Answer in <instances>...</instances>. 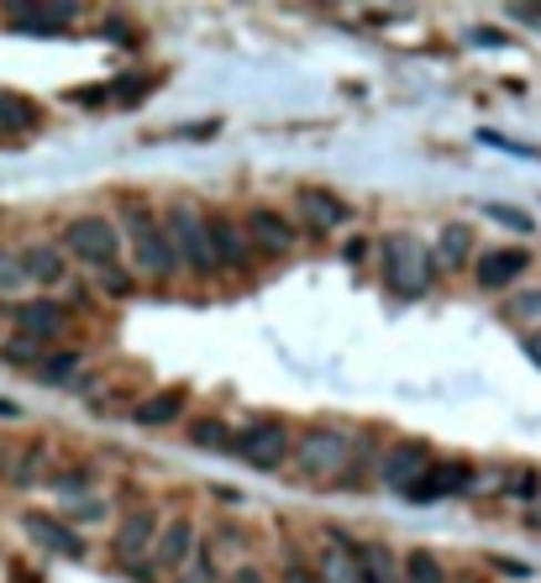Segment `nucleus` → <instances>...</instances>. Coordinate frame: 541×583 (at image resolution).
<instances>
[{
	"mask_svg": "<svg viewBox=\"0 0 541 583\" xmlns=\"http://www.w3.org/2000/svg\"><path fill=\"white\" fill-rule=\"evenodd\" d=\"M531 268V253L525 247H489L479 258V289H510Z\"/></svg>",
	"mask_w": 541,
	"mask_h": 583,
	"instance_id": "nucleus-15",
	"label": "nucleus"
},
{
	"mask_svg": "<svg viewBox=\"0 0 541 583\" xmlns=\"http://www.w3.org/2000/svg\"><path fill=\"white\" fill-rule=\"evenodd\" d=\"M80 368H84V352H80V347H69V352H48V358H42L32 374H38L48 389H63V383L80 379Z\"/></svg>",
	"mask_w": 541,
	"mask_h": 583,
	"instance_id": "nucleus-21",
	"label": "nucleus"
},
{
	"mask_svg": "<svg viewBox=\"0 0 541 583\" xmlns=\"http://www.w3.org/2000/svg\"><path fill=\"white\" fill-rule=\"evenodd\" d=\"M27 289V274H21V258L0 247V295H21Z\"/></svg>",
	"mask_w": 541,
	"mask_h": 583,
	"instance_id": "nucleus-32",
	"label": "nucleus"
},
{
	"mask_svg": "<svg viewBox=\"0 0 541 583\" xmlns=\"http://www.w3.org/2000/svg\"><path fill=\"white\" fill-rule=\"evenodd\" d=\"M384 279H389V289L405 295V300L431 295V284H437V258H431V247H426L421 237H410V232L384 237Z\"/></svg>",
	"mask_w": 541,
	"mask_h": 583,
	"instance_id": "nucleus-2",
	"label": "nucleus"
},
{
	"mask_svg": "<svg viewBox=\"0 0 541 583\" xmlns=\"http://www.w3.org/2000/svg\"><path fill=\"white\" fill-rule=\"evenodd\" d=\"M426 468H431V447L426 442H400V447L384 452L379 483L389 489V494H410V489L426 479Z\"/></svg>",
	"mask_w": 541,
	"mask_h": 583,
	"instance_id": "nucleus-8",
	"label": "nucleus"
},
{
	"mask_svg": "<svg viewBox=\"0 0 541 583\" xmlns=\"http://www.w3.org/2000/svg\"><path fill=\"white\" fill-rule=\"evenodd\" d=\"M295 468H300L310 483H341L347 463H353V437H341L337 426H316L295 442Z\"/></svg>",
	"mask_w": 541,
	"mask_h": 583,
	"instance_id": "nucleus-3",
	"label": "nucleus"
},
{
	"mask_svg": "<svg viewBox=\"0 0 541 583\" xmlns=\"http://www.w3.org/2000/svg\"><path fill=\"white\" fill-rule=\"evenodd\" d=\"M510 494H516V500H537V494H541V473H537V468L510 473Z\"/></svg>",
	"mask_w": 541,
	"mask_h": 583,
	"instance_id": "nucleus-35",
	"label": "nucleus"
},
{
	"mask_svg": "<svg viewBox=\"0 0 541 583\" xmlns=\"http://www.w3.org/2000/svg\"><path fill=\"white\" fill-rule=\"evenodd\" d=\"M21 531H27L38 546L59 552V558H84V536H80V531H74V525H63V521H53V515H42V510H27V515H21Z\"/></svg>",
	"mask_w": 541,
	"mask_h": 583,
	"instance_id": "nucleus-12",
	"label": "nucleus"
},
{
	"mask_svg": "<svg viewBox=\"0 0 541 583\" xmlns=\"http://www.w3.org/2000/svg\"><path fill=\"white\" fill-rule=\"evenodd\" d=\"M316 583H363V563H358V546L347 536H331V546L321 552V573Z\"/></svg>",
	"mask_w": 541,
	"mask_h": 583,
	"instance_id": "nucleus-19",
	"label": "nucleus"
},
{
	"mask_svg": "<svg viewBox=\"0 0 541 583\" xmlns=\"http://www.w3.org/2000/svg\"><path fill=\"white\" fill-rule=\"evenodd\" d=\"M21 416H27V410H21L17 400H6V395H0V421H21Z\"/></svg>",
	"mask_w": 541,
	"mask_h": 583,
	"instance_id": "nucleus-41",
	"label": "nucleus"
},
{
	"mask_svg": "<svg viewBox=\"0 0 541 583\" xmlns=\"http://www.w3.org/2000/svg\"><path fill=\"white\" fill-rule=\"evenodd\" d=\"M468 583H479V579H468Z\"/></svg>",
	"mask_w": 541,
	"mask_h": 583,
	"instance_id": "nucleus-45",
	"label": "nucleus"
},
{
	"mask_svg": "<svg viewBox=\"0 0 541 583\" xmlns=\"http://www.w3.org/2000/svg\"><path fill=\"white\" fill-rule=\"evenodd\" d=\"M17 258H21V274H27V284H42V289L63 284V274H69L63 247H53V242H32V247H27V253H17Z\"/></svg>",
	"mask_w": 541,
	"mask_h": 583,
	"instance_id": "nucleus-17",
	"label": "nucleus"
},
{
	"mask_svg": "<svg viewBox=\"0 0 541 583\" xmlns=\"http://www.w3.org/2000/svg\"><path fill=\"white\" fill-rule=\"evenodd\" d=\"M300 205H305V216H310V226H316V232H331V226L347 222V205L331 201L326 190H305Z\"/></svg>",
	"mask_w": 541,
	"mask_h": 583,
	"instance_id": "nucleus-22",
	"label": "nucleus"
},
{
	"mask_svg": "<svg viewBox=\"0 0 541 583\" xmlns=\"http://www.w3.org/2000/svg\"><path fill=\"white\" fill-rule=\"evenodd\" d=\"M504 321H516V326H531V331H541V289L510 295V300H504Z\"/></svg>",
	"mask_w": 541,
	"mask_h": 583,
	"instance_id": "nucleus-25",
	"label": "nucleus"
},
{
	"mask_svg": "<svg viewBox=\"0 0 541 583\" xmlns=\"http://www.w3.org/2000/svg\"><path fill=\"white\" fill-rule=\"evenodd\" d=\"M159 222H163V237H169V247H174V263H180V268L216 274V263H211V242H205V211H195L190 201H174Z\"/></svg>",
	"mask_w": 541,
	"mask_h": 583,
	"instance_id": "nucleus-4",
	"label": "nucleus"
},
{
	"mask_svg": "<svg viewBox=\"0 0 541 583\" xmlns=\"http://www.w3.org/2000/svg\"><path fill=\"white\" fill-rule=\"evenodd\" d=\"M116 232H121V242H132L137 274H147V279H174V274H180L174 247H169V237H163V222L153 216V205L126 201V205H121Z\"/></svg>",
	"mask_w": 541,
	"mask_h": 583,
	"instance_id": "nucleus-1",
	"label": "nucleus"
},
{
	"mask_svg": "<svg viewBox=\"0 0 541 583\" xmlns=\"http://www.w3.org/2000/svg\"><path fill=\"white\" fill-rule=\"evenodd\" d=\"M468 253H473V232L452 222L447 232H441V242H437V258L447 263V268H462V263H468Z\"/></svg>",
	"mask_w": 541,
	"mask_h": 583,
	"instance_id": "nucleus-24",
	"label": "nucleus"
},
{
	"mask_svg": "<svg viewBox=\"0 0 541 583\" xmlns=\"http://www.w3.org/2000/svg\"><path fill=\"white\" fill-rule=\"evenodd\" d=\"M405 583H447V573H441V563H437V552L416 546V552L405 558Z\"/></svg>",
	"mask_w": 541,
	"mask_h": 583,
	"instance_id": "nucleus-27",
	"label": "nucleus"
},
{
	"mask_svg": "<svg viewBox=\"0 0 541 583\" xmlns=\"http://www.w3.org/2000/svg\"><path fill=\"white\" fill-rule=\"evenodd\" d=\"M174 583H221V573H216V563H211V558H201V552H195V558L180 567V579H174Z\"/></svg>",
	"mask_w": 541,
	"mask_h": 583,
	"instance_id": "nucleus-34",
	"label": "nucleus"
},
{
	"mask_svg": "<svg viewBox=\"0 0 541 583\" xmlns=\"http://www.w3.org/2000/svg\"><path fill=\"white\" fill-rule=\"evenodd\" d=\"M42 458H48V447H32V452H21V463L11 468V483H17V489H27V483L42 473Z\"/></svg>",
	"mask_w": 541,
	"mask_h": 583,
	"instance_id": "nucleus-33",
	"label": "nucleus"
},
{
	"mask_svg": "<svg viewBox=\"0 0 541 583\" xmlns=\"http://www.w3.org/2000/svg\"><path fill=\"white\" fill-rule=\"evenodd\" d=\"M111 90V101L116 105H137L147 90H153V74H132V80H121V84H105Z\"/></svg>",
	"mask_w": 541,
	"mask_h": 583,
	"instance_id": "nucleus-30",
	"label": "nucleus"
},
{
	"mask_svg": "<svg viewBox=\"0 0 541 583\" xmlns=\"http://www.w3.org/2000/svg\"><path fill=\"white\" fill-rule=\"evenodd\" d=\"M232 452H237L247 468L274 473V468L289 463L295 442H289V426L284 421H253V426H242V431H232Z\"/></svg>",
	"mask_w": 541,
	"mask_h": 583,
	"instance_id": "nucleus-5",
	"label": "nucleus"
},
{
	"mask_svg": "<svg viewBox=\"0 0 541 583\" xmlns=\"http://www.w3.org/2000/svg\"><path fill=\"white\" fill-rule=\"evenodd\" d=\"M190 447H201V452H232V426L221 421V416H201V421H190Z\"/></svg>",
	"mask_w": 541,
	"mask_h": 583,
	"instance_id": "nucleus-23",
	"label": "nucleus"
},
{
	"mask_svg": "<svg viewBox=\"0 0 541 583\" xmlns=\"http://www.w3.org/2000/svg\"><path fill=\"white\" fill-rule=\"evenodd\" d=\"M11 321H17V337L48 347V342H59L63 331H69V310H63L59 300H48V295H42V300L11 305Z\"/></svg>",
	"mask_w": 541,
	"mask_h": 583,
	"instance_id": "nucleus-7",
	"label": "nucleus"
},
{
	"mask_svg": "<svg viewBox=\"0 0 541 583\" xmlns=\"http://www.w3.org/2000/svg\"><path fill=\"white\" fill-rule=\"evenodd\" d=\"M0 358L11 362V368H38V362H42V347L27 342V337H11V342H0Z\"/></svg>",
	"mask_w": 541,
	"mask_h": 583,
	"instance_id": "nucleus-29",
	"label": "nucleus"
},
{
	"mask_svg": "<svg viewBox=\"0 0 541 583\" xmlns=\"http://www.w3.org/2000/svg\"><path fill=\"white\" fill-rule=\"evenodd\" d=\"M63 253L69 258L90 263V268H105V263L121 258V232L111 216H74L63 226Z\"/></svg>",
	"mask_w": 541,
	"mask_h": 583,
	"instance_id": "nucleus-6",
	"label": "nucleus"
},
{
	"mask_svg": "<svg viewBox=\"0 0 541 583\" xmlns=\"http://www.w3.org/2000/svg\"><path fill=\"white\" fill-rule=\"evenodd\" d=\"M489 211V222L510 226V232H521V237H537V226H531V216L525 211H516V205H483Z\"/></svg>",
	"mask_w": 541,
	"mask_h": 583,
	"instance_id": "nucleus-31",
	"label": "nucleus"
},
{
	"mask_svg": "<svg viewBox=\"0 0 541 583\" xmlns=\"http://www.w3.org/2000/svg\"><path fill=\"white\" fill-rule=\"evenodd\" d=\"M105 38H116V42H126V48H132V42H137V32H132V21H126V17H105Z\"/></svg>",
	"mask_w": 541,
	"mask_h": 583,
	"instance_id": "nucleus-38",
	"label": "nucleus"
},
{
	"mask_svg": "<svg viewBox=\"0 0 541 583\" xmlns=\"http://www.w3.org/2000/svg\"><path fill=\"white\" fill-rule=\"evenodd\" d=\"M279 583H316V573L295 563V567H284V579H279Z\"/></svg>",
	"mask_w": 541,
	"mask_h": 583,
	"instance_id": "nucleus-40",
	"label": "nucleus"
},
{
	"mask_svg": "<svg viewBox=\"0 0 541 583\" xmlns=\"http://www.w3.org/2000/svg\"><path fill=\"white\" fill-rule=\"evenodd\" d=\"M95 274H101V295H111V300H132V295H137V274H132V268L105 263V268H95Z\"/></svg>",
	"mask_w": 541,
	"mask_h": 583,
	"instance_id": "nucleus-26",
	"label": "nucleus"
},
{
	"mask_svg": "<svg viewBox=\"0 0 541 583\" xmlns=\"http://www.w3.org/2000/svg\"><path fill=\"white\" fill-rule=\"evenodd\" d=\"M11 32H32V38H53L69 32V21L80 17V6H6Z\"/></svg>",
	"mask_w": 541,
	"mask_h": 583,
	"instance_id": "nucleus-14",
	"label": "nucleus"
},
{
	"mask_svg": "<svg viewBox=\"0 0 541 583\" xmlns=\"http://www.w3.org/2000/svg\"><path fill=\"white\" fill-rule=\"evenodd\" d=\"M159 515L147 510V504H137V510H126V521H121V531L111 536V552H116L121 563L132 567L142 563V552H153V542H159Z\"/></svg>",
	"mask_w": 541,
	"mask_h": 583,
	"instance_id": "nucleus-10",
	"label": "nucleus"
},
{
	"mask_svg": "<svg viewBox=\"0 0 541 583\" xmlns=\"http://www.w3.org/2000/svg\"><path fill=\"white\" fill-rule=\"evenodd\" d=\"M226 583H268V579H263V567L242 563V567H232V579H226Z\"/></svg>",
	"mask_w": 541,
	"mask_h": 583,
	"instance_id": "nucleus-39",
	"label": "nucleus"
},
{
	"mask_svg": "<svg viewBox=\"0 0 541 583\" xmlns=\"http://www.w3.org/2000/svg\"><path fill=\"white\" fill-rule=\"evenodd\" d=\"M38 126V101H27L17 90H0V137H17Z\"/></svg>",
	"mask_w": 541,
	"mask_h": 583,
	"instance_id": "nucleus-20",
	"label": "nucleus"
},
{
	"mask_svg": "<svg viewBox=\"0 0 541 583\" xmlns=\"http://www.w3.org/2000/svg\"><path fill=\"white\" fill-rule=\"evenodd\" d=\"M242 237H253L263 253H268V258H284V253L295 247V226L284 222L279 211L258 205V211H247V222H242Z\"/></svg>",
	"mask_w": 541,
	"mask_h": 583,
	"instance_id": "nucleus-13",
	"label": "nucleus"
},
{
	"mask_svg": "<svg viewBox=\"0 0 541 583\" xmlns=\"http://www.w3.org/2000/svg\"><path fill=\"white\" fill-rule=\"evenodd\" d=\"M184 400H190V389H184V383H169V389L147 395V400L132 410V421L137 426H174L184 416Z\"/></svg>",
	"mask_w": 541,
	"mask_h": 583,
	"instance_id": "nucleus-18",
	"label": "nucleus"
},
{
	"mask_svg": "<svg viewBox=\"0 0 541 583\" xmlns=\"http://www.w3.org/2000/svg\"><path fill=\"white\" fill-rule=\"evenodd\" d=\"M525 358L541 362V331H531V337H525Z\"/></svg>",
	"mask_w": 541,
	"mask_h": 583,
	"instance_id": "nucleus-43",
	"label": "nucleus"
},
{
	"mask_svg": "<svg viewBox=\"0 0 541 583\" xmlns=\"http://www.w3.org/2000/svg\"><path fill=\"white\" fill-rule=\"evenodd\" d=\"M205 242H211V263L216 268H247V258H253L242 226L226 211H205Z\"/></svg>",
	"mask_w": 541,
	"mask_h": 583,
	"instance_id": "nucleus-9",
	"label": "nucleus"
},
{
	"mask_svg": "<svg viewBox=\"0 0 541 583\" xmlns=\"http://www.w3.org/2000/svg\"><path fill=\"white\" fill-rule=\"evenodd\" d=\"M358 563H363V583H395V558L384 546H358Z\"/></svg>",
	"mask_w": 541,
	"mask_h": 583,
	"instance_id": "nucleus-28",
	"label": "nucleus"
},
{
	"mask_svg": "<svg viewBox=\"0 0 541 583\" xmlns=\"http://www.w3.org/2000/svg\"><path fill=\"white\" fill-rule=\"evenodd\" d=\"M190 558H195V525H190V521H169L159 531V546H153V563H147V567H159V573H180Z\"/></svg>",
	"mask_w": 541,
	"mask_h": 583,
	"instance_id": "nucleus-16",
	"label": "nucleus"
},
{
	"mask_svg": "<svg viewBox=\"0 0 541 583\" xmlns=\"http://www.w3.org/2000/svg\"><path fill=\"white\" fill-rule=\"evenodd\" d=\"M494 563H500L510 579H531V567H525V563H510V558H494Z\"/></svg>",
	"mask_w": 541,
	"mask_h": 583,
	"instance_id": "nucleus-42",
	"label": "nucleus"
},
{
	"mask_svg": "<svg viewBox=\"0 0 541 583\" xmlns=\"http://www.w3.org/2000/svg\"><path fill=\"white\" fill-rule=\"evenodd\" d=\"M84 483H90V473H84V468H74V473H63L53 489H59L63 500H74V494H84Z\"/></svg>",
	"mask_w": 541,
	"mask_h": 583,
	"instance_id": "nucleus-37",
	"label": "nucleus"
},
{
	"mask_svg": "<svg viewBox=\"0 0 541 583\" xmlns=\"http://www.w3.org/2000/svg\"><path fill=\"white\" fill-rule=\"evenodd\" d=\"M69 101L74 105H105L111 101V90H105V84H84V90H69Z\"/></svg>",
	"mask_w": 541,
	"mask_h": 583,
	"instance_id": "nucleus-36",
	"label": "nucleus"
},
{
	"mask_svg": "<svg viewBox=\"0 0 541 583\" xmlns=\"http://www.w3.org/2000/svg\"><path fill=\"white\" fill-rule=\"evenodd\" d=\"M0 473H11V447L0 442Z\"/></svg>",
	"mask_w": 541,
	"mask_h": 583,
	"instance_id": "nucleus-44",
	"label": "nucleus"
},
{
	"mask_svg": "<svg viewBox=\"0 0 541 583\" xmlns=\"http://www.w3.org/2000/svg\"><path fill=\"white\" fill-rule=\"evenodd\" d=\"M441 494H473V468L468 463H431L426 468V479L405 494L410 504H431Z\"/></svg>",
	"mask_w": 541,
	"mask_h": 583,
	"instance_id": "nucleus-11",
	"label": "nucleus"
}]
</instances>
